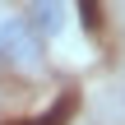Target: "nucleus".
I'll return each mask as SVG.
<instances>
[{
    "mask_svg": "<svg viewBox=\"0 0 125 125\" xmlns=\"http://www.w3.org/2000/svg\"><path fill=\"white\" fill-rule=\"evenodd\" d=\"M65 111H70V102H56L42 121H23V125H65Z\"/></svg>",
    "mask_w": 125,
    "mask_h": 125,
    "instance_id": "nucleus-3",
    "label": "nucleus"
},
{
    "mask_svg": "<svg viewBox=\"0 0 125 125\" xmlns=\"http://www.w3.org/2000/svg\"><path fill=\"white\" fill-rule=\"evenodd\" d=\"M23 19L32 23V32H37L42 42H56V37L70 28V5H65V0H32V5L23 9Z\"/></svg>",
    "mask_w": 125,
    "mask_h": 125,
    "instance_id": "nucleus-2",
    "label": "nucleus"
},
{
    "mask_svg": "<svg viewBox=\"0 0 125 125\" xmlns=\"http://www.w3.org/2000/svg\"><path fill=\"white\" fill-rule=\"evenodd\" d=\"M42 56V37L32 32V23L23 14H5L0 19V65L9 70H32Z\"/></svg>",
    "mask_w": 125,
    "mask_h": 125,
    "instance_id": "nucleus-1",
    "label": "nucleus"
}]
</instances>
